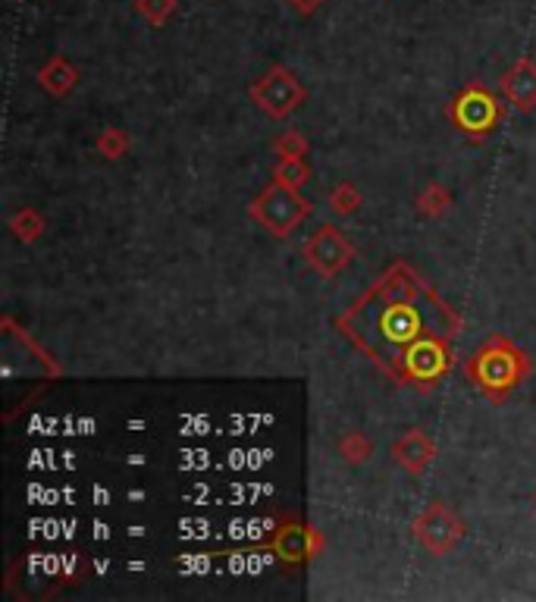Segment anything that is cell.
Returning <instances> with one entry per match:
<instances>
[{
  "instance_id": "6da1fadb",
  "label": "cell",
  "mask_w": 536,
  "mask_h": 602,
  "mask_svg": "<svg viewBox=\"0 0 536 602\" xmlns=\"http://www.w3.org/2000/svg\"><path fill=\"white\" fill-rule=\"evenodd\" d=\"M138 10H142L151 22H163L173 13V0H138Z\"/></svg>"
},
{
  "instance_id": "7a4b0ae2",
  "label": "cell",
  "mask_w": 536,
  "mask_h": 602,
  "mask_svg": "<svg viewBox=\"0 0 536 602\" xmlns=\"http://www.w3.org/2000/svg\"><path fill=\"white\" fill-rule=\"evenodd\" d=\"M292 4H295V10H298V13H314L320 0H292Z\"/></svg>"
}]
</instances>
